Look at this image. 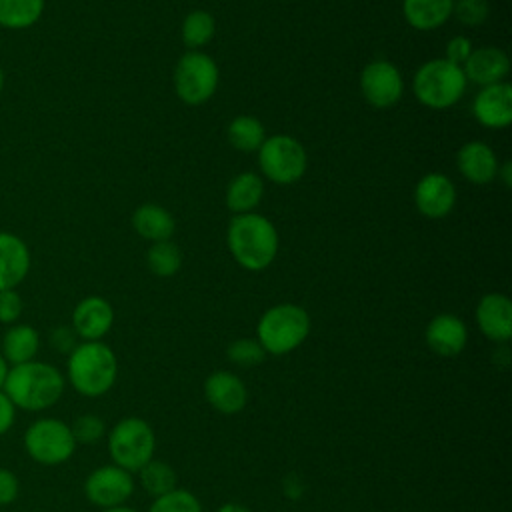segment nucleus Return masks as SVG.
<instances>
[{
  "mask_svg": "<svg viewBox=\"0 0 512 512\" xmlns=\"http://www.w3.org/2000/svg\"><path fill=\"white\" fill-rule=\"evenodd\" d=\"M76 332L72 330V328H68V326H58L54 332H52V336H50V342H52V346L58 350V352H66V354H70L72 350H74V346H76Z\"/></svg>",
  "mask_w": 512,
  "mask_h": 512,
  "instance_id": "nucleus-37",
  "label": "nucleus"
},
{
  "mask_svg": "<svg viewBox=\"0 0 512 512\" xmlns=\"http://www.w3.org/2000/svg\"><path fill=\"white\" fill-rule=\"evenodd\" d=\"M464 76L468 82L482 86L506 82L510 72V58L502 48L496 46H482L474 48L468 60L462 64Z\"/></svg>",
  "mask_w": 512,
  "mask_h": 512,
  "instance_id": "nucleus-19",
  "label": "nucleus"
},
{
  "mask_svg": "<svg viewBox=\"0 0 512 512\" xmlns=\"http://www.w3.org/2000/svg\"><path fill=\"white\" fill-rule=\"evenodd\" d=\"M264 196V180L256 172H240L236 174L224 192V202L230 212L246 214L254 212Z\"/></svg>",
  "mask_w": 512,
  "mask_h": 512,
  "instance_id": "nucleus-23",
  "label": "nucleus"
},
{
  "mask_svg": "<svg viewBox=\"0 0 512 512\" xmlns=\"http://www.w3.org/2000/svg\"><path fill=\"white\" fill-rule=\"evenodd\" d=\"M138 476H140V486L152 498H158V496L178 488L176 486V482H178L176 470L168 462H164V460L152 458L148 464H144L138 470Z\"/></svg>",
  "mask_w": 512,
  "mask_h": 512,
  "instance_id": "nucleus-27",
  "label": "nucleus"
},
{
  "mask_svg": "<svg viewBox=\"0 0 512 512\" xmlns=\"http://www.w3.org/2000/svg\"><path fill=\"white\" fill-rule=\"evenodd\" d=\"M2 88H4V70L0 68V94H2Z\"/></svg>",
  "mask_w": 512,
  "mask_h": 512,
  "instance_id": "nucleus-43",
  "label": "nucleus"
},
{
  "mask_svg": "<svg viewBox=\"0 0 512 512\" xmlns=\"http://www.w3.org/2000/svg\"><path fill=\"white\" fill-rule=\"evenodd\" d=\"M456 168L470 184L484 186L496 180L500 162L490 144L482 140H470L456 152Z\"/></svg>",
  "mask_w": 512,
  "mask_h": 512,
  "instance_id": "nucleus-17",
  "label": "nucleus"
},
{
  "mask_svg": "<svg viewBox=\"0 0 512 512\" xmlns=\"http://www.w3.org/2000/svg\"><path fill=\"white\" fill-rule=\"evenodd\" d=\"M452 16L466 28L482 26L490 16V4L486 0H454Z\"/></svg>",
  "mask_w": 512,
  "mask_h": 512,
  "instance_id": "nucleus-32",
  "label": "nucleus"
},
{
  "mask_svg": "<svg viewBox=\"0 0 512 512\" xmlns=\"http://www.w3.org/2000/svg\"><path fill=\"white\" fill-rule=\"evenodd\" d=\"M20 494V482L18 476L8 470V468H0V506L12 504Z\"/></svg>",
  "mask_w": 512,
  "mask_h": 512,
  "instance_id": "nucleus-36",
  "label": "nucleus"
},
{
  "mask_svg": "<svg viewBox=\"0 0 512 512\" xmlns=\"http://www.w3.org/2000/svg\"><path fill=\"white\" fill-rule=\"evenodd\" d=\"M66 376L72 388L88 398L106 394L118 378V360L114 350L102 340L80 342L68 354Z\"/></svg>",
  "mask_w": 512,
  "mask_h": 512,
  "instance_id": "nucleus-3",
  "label": "nucleus"
},
{
  "mask_svg": "<svg viewBox=\"0 0 512 512\" xmlns=\"http://www.w3.org/2000/svg\"><path fill=\"white\" fill-rule=\"evenodd\" d=\"M216 512H250L246 506H242V504H236V502H226V504H222Z\"/></svg>",
  "mask_w": 512,
  "mask_h": 512,
  "instance_id": "nucleus-40",
  "label": "nucleus"
},
{
  "mask_svg": "<svg viewBox=\"0 0 512 512\" xmlns=\"http://www.w3.org/2000/svg\"><path fill=\"white\" fill-rule=\"evenodd\" d=\"M40 350V334L30 324H12L2 336L0 354L8 366H18L30 360H36Z\"/></svg>",
  "mask_w": 512,
  "mask_h": 512,
  "instance_id": "nucleus-24",
  "label": "nucleus"
},
{
  "mask_svg": "<svg viewBox=\"0 0 512 512\" xmlns=\"http://www.w3.org/2000/svg\"><path fill=\"white\" fill-rule=\"evenodd\" d=\"M228 142L238 152H258L262 142L266 140L264 124L252 114H238L230 120L226 128Z\"/></svg>",
  "mask_w": 512,
  "mask_h": 512,
  "instance_id": "nucleus-25",
  "label": "nucleus"
},
{
  "mask_svg": "<svg viewBox=\"0 0 512 512\" xmlns=\"http://www.w3.org/2000/svg\"><path fill=\"white\" fill-rule=\"evenodd\" d=\"M70 424L58 418H38L24 432L26 454L42 466H58L72 458L76 450Z\"/></svg>",
  "mask_w": 512,
  "mask_h": 512,
  "instance_id": "nucleus-9",
  "label": "nucleus"
},
{
  "mask_svg": "<svg viewBox=\"0 0 512 512\" xmlns=\"http://www.w3.org/2000/svg\"><path fill=\"white\" fill-rule=\"evenodd\" d=\"M216 32V20L206 10H192L182 20V40L190 50L206 46Z\"/></svg>",
  "mask_w": 512,
  "mask_h": 512,
  "instance_id": "nucleus-28",
  "label": "nucleus"
},
{
  "mask_svg": "<svg viewBox=\"0 0 512 512\" xmlns=\"http://www.w3.org/2000/svg\"><path fill=\"white\" fill-rule=\"evenodd\" d=\"M456 186L442 172L424 174L414 186V206L428 220L446 218L456 206Z\"/></svg>",
  "mask_w": 512,
  "mask_h": 512,
  "instance_id": "nucleus-12",
  "label": "nucleus"
},
{
  "mask_svg": "<svg viewBox=\"0 0 512 512\" xmlns=\"http://www.w3.org/2000/svg\"><path fill=\"white\" fill-rule=\"evenodd\" d=\"M204 398L220 414L232 416L244 410L248 390L240 376L230 370H216L204 380Z\"/></svg>",
  "mask_w": 512,
  "mask_h": 512,
  "instance_id": "nucleus-15",
  "label": "nucleus"
},
{
  "mask_svg": "<svg viewBox=\"0 0 512 512\" xmlns=\"http://www.w3.org/2000/svg\"><path fill=\"white\" fill-rule=\"evenodd\" d=\"M174 92L188 106L208 102L220 82L218 64L200 50H188L174 66Z\"/></svg>",
  "mask_w": 512,
  "mask_h": 512,
  "instance_id": "nucleus-8",
  "label": "nucleus"
},
{
  "mask_svg": "<svg viewBox=\"0 0 512 512\" xmlns=\"http://www.w3.org/2000/svg\"><path fill=\"white\" fill-rule=\"evenodd\" d=\"M148 512H202V504L190 490L174 488L154 498Z\"/></svg>",
  "mask_w": 512,
  "mask_h": 512,
  "instance_id": "nucleus-30",
  "label": "nucleus"
},
{
  "mask_svg": "<svg viewBox=\"0 0 512 512\" xmlns=\"http://www.w3.org/2000/svg\"><path fill=\"white\" fill-rule=\"evenodd\" d=\"M44 6L46 0H0V28L26 30L40 20Z\"/></svg>",
  "mask_w": 512,
  "mask_h": 512,
  "instance_id": "nucleus-26",
  "label": "nucleus"
},
{
  "mask_svg": "<svg viewBox=\"0 0 512 512\" xmlns=\"http://www.w3.org/2000/svg\"><path fill=\"white\" fill-rule=\"evenodd\" d=\"M22 310H24V302L16 288L0 290V322L2 324L6 326L16 324L18 318L22 316Z\"/></svg>",
  "mask_w": 512,
  "mask_h": 512,
  "instance_id": "nucleus-34",
  "label": "nucleus"
},
{
  "mask_svg": "<svg viewBox=\"0 0 512 512\" xmlns=\"http://www.w3.org/2000/svg\"><path fill=\"white\" fill-rule=\"evenodd\" d=\"M30 264L32 258L26 242L12 232L0 230V290L22 284L30 272Z\"/></svg>",
  "mask_w": 512,
  "mask_h": 512,
  "instance_id": "nucleus-20",
  "label": "nucleus"
},
{
  "mask_svg": "<svg viewBox=\"0 0 512 512\" xmlns=\"http://www.w3.org/2000/svg\"><path fill=\"white\" fill-rule=\"evenodd\" d=\"M84 494L90 504L102 510L120 506L134 494V478L128 470L116 464H106L86 476Z\"/></svg>",
  "mask_w": 512,
  "mask_h": 512,
  "instance_id": "nucleus-11",
  "label": "nucleus"
},
{
  "mask_svg": "<svg viewBox=\"0 0 512 512\" xmlns=\"http://www.w3.org/2000/svg\"><path fill=\"white\" fill-rule=\"evenodd\" d=\"M226 356L232 364L250 368V366L262 364L266 358V352L256 338H238L228 346Z\"/></svg>",
  "mask_w": 512,
  "mask_h": 512,
  "instance_id": "nucleus-31",
  "label": "nucleus"
},
{
  "mask_svg": "<svg viewBox=\"0 0 512 512\" xmlns=\"http://www.w3.org/2000/svg\"><path fill=\"white\" fill-rule=\"evenodd\" d=\"M156 436L152 426L138 418L126 416L108 432V454L112 464L132 472H138L154 458Z\"/></svg>",
  "mask_w": 512,
  "mask_h": 512,
  "instance_id": "nucleus-6",
  "label": "nucleus"
},
{
  "mask_svg": "<svg viewBox=\"0 0 512 512\" xmlns=\"http://www.w3.org/2000/svg\"><path fill=\"white\" fill-rule=\"evenodd\" d=\"M62 372L40 360H30L18 366H10L2 392L12 404L26 412H42L52 408L64 394Z\"/></svg>",
  "mask_w": 512,
  "mask_h": 512,
  "instance_id": "nucleus-2",
  "label": "nucleus"
},
{
  "mask_svg": "<svg viewBox=\"0 0 512 512\" xmlns=\"http://www.w3.org/2000/svg\"><path fill=\"white\" fill-rule=\"evenodd\" d=\"M132 228L148 242H162L174 236L176 220L164 206L146 202L132 212Z\"/></svg>",
  "mask_w": 512,
  "mask_h": 512,
  "instance_id": "nucleus-21",
  "label": "nucleus"
},
{
  "mask_svg": "<svg viewBox=\"0 0 512 512\" xmlns=\"http://www.w3.org/2000/svg\"><path fill=\"white\" fill-rule=\"evenodd\" d=\"M310 334L308 312L292 302L270 306L258 320L256 340L266 354L284 356L296 350Z\"/></svg>",
  "mask_w": 512,
  "mask_h": 512,
  "instance_id": "nucleus-4",
  "label": "nucleus"
},
{
  "mask_svg": "<svg viewBox=\"0 0 512 512\" xmlns=\"http://www.w3.org/2000/svg\"><path fill=\"white\" fill-rule=\"evenodd\" d=\"M426 346L444 358L458 356L466 344H468V328L464 320H460L456 314H438L434 316L426 330H424Z\"/></svg>",
  "mask_w": 512,
  "mask_h": 512,
  "instance_id": "nucleus-18",
  "label": "nucleus"
},
{
  "mask_svg": "<svg viewBox=\"0 0 512 512\" xmlns=\"http://www.w3.org/2000/svg\"><path fill=\"white\" fill-rule=\"evenodd\" d=\"M474 318L480 332L488 340L496 344H506L512 338V302L506 294H484L476 304Z\"/></svg>",
  "mask_w": 512,
  "mask_h": 512,
  "instance_id": "nucleus-14",
  "label": "nucleus"
},
{
  "mask_svg": "<svg viewBox=\"0 0 512 512\" xmlns=\"http://www.w3.org/2000/svg\"><path fill=\"white\" fill-rule=\"evenodd\" d=\"M226 246L240 268L262 272L276 260L278 230L258 212L234 214L226 228Z\"/></svg>",
  "mask_w": 512,
  "mask_h": 512,
  "instance_id": "nucleus-1",
  "label": "nucleus"
},
{
  "mask_svg": "<svg viewBox=\"0 0 512 512\" xmlns=\"http://www.w3.org/2000/svg\"><path fill=\"white\" fill-rule=\"evenodd\" d=\"M468 80L462 66L446 58H432L424 62L412 78V92L416 100L430 110L452 108L466 92Z\"/></svg>",
  "mask_w": 512,
  "mask_h": 512,
  "instance_id": "nucleus-5",
  "label": "nucleus"
},
{
  "mask_svg": "<svg viewBox=\"0 0 512 512\" xmlns=\"http://www.w3.org/2000/svg\"><path fill=\"white\" fill-rule=\"evenodd\" d=\"M114 324V308L102 296H86L72 310V330L82 342L102 340Z\"/></svg>",
  "mask_w": 512,
  "mask_h": 512,
  "instance_id": "nucleus-16",
  "label": "nucleus"
},
{
  "mask_svg": "<svg viewBox=\"0 0 512 512\" xmlns=\"http://www.w3.org/2000/svg\"><path fill=\"white\" fill-rule=\"evenodd\" d=\"M76 444H94L106 434V424L98 414H80L70 424Z\"/></svg>",
  "mask_w": 512,
  "mask_h": 512,
  "instance_id": "nucleus-33",
  "label": "nucleus"
},
{
  "mask_svg": "<svg viewBox=\"0 0 512 512\" xmlns=\"http://www.w3.org/2000/svg\"><path fill=\"white\" fill-rule=\"evenodd\" d=\"M146 264L154 276L170 278L182 266V252L172 240L152 242V246L146 252Z\"/></svg>",
  "mask_w": 512,
  "mask_h": 512,
  "instance_id": "nucleus-29",
  "label": "nucleus"
},
{
  "mask_svg": "<svg viewBox=\"0 0 512 512\" xmlns=\"http://www.w3.org/2000/svg\"><path fill=\"white\" fill-rule=\"evenodd\" d=\"M8 362L4 360V356L0 354V390H2V386H4V380H6V374H8Z\"/></svg>",
  "mask_w": 512,
  "mask_h": 512,
  "instance_id": "nucleus-41",
  "label": "nucleus"
},
{
  "mask_svg": "<svg viewBox=\"0 0 512 512\" xmlns=\"http://www.w3.org/2000/svg\"><path fill=\"white\" fill-rule=\"evenodd\" d=\"M360 92L372 108L386 110L396 106L404 96V78L400 68L384 58L368 62L360 72Z\"/></svg>",
  "mask_w": 512,
  "mask_h": 512,
  "instance_id": "nucleus-10",
  "label": "nucleus"
},
{
  "mask_svg": "<svg viewBox=\"0 0 512 512\" xmlns=\"http://www.w3.org/2000/svg\"><path fill=\"white\" fill-rule=\"evenodd\" d=\"M16 422V406L12 400L0 390V436H4Z\"/></svg>",
  "mask_w": 512,
  "mask_h": 512,
  "instance_id": "nucleus-38",
  "label": "nucleus"
},
{
  "mask_svg": "<svg viewBox=\"0 0 512 512\" xmlns=\"http://www.w3.org/2000/svg\"><path fill=\"white\" fill-rule=\"evenodd\" d=\"M472 50H474V46H472L470 38L464 36V34H456V36H452V38L448 40L444 58H446L448 62L456 64V66H462V64L468 60V56L472 54Z\"/></svg>",
  "mask_w": 512,
  "mask_h": 512,
  "instance_id": "nucleus-35",
  "label": "nucleus"
},
{
  "mask_svg": "<svg viewBox=\"0 0 512 512\" xmlns=\"http://www.w3.org/2000/svg\"><path fill=\"white\" fill-rule=\"evenodd\" d=\"M496 178H500V180H502V184H504L506 188H510V184H512V164H510V162L500 164Z\"/></svg>",
  "mask_w": 512,
  "mask_h": 512,
  "instance_id": "nucleus-39",
  "label": "nucleus"
},
{
  "mask_svg": "<svg viewBox=\"0 0 512 512\" xmlns=\"http://www.w3.org/2000/svg\"><path fill=\"white\" fill-rule=\"evenodd\" d=\"M102 512H138L136 508L132 506H126V504H120V506H112V508H104Z\"/></svg>",
  "mask_w": 512,
  "mask_h": 512,
  "instance_id": "nucleus-42",
  "label": "nucleus"
},
{
  "mask_svg": "<svg viewBox=\"0 0 512 512\" xmlns=\"http://www.w3.org/2000/svg\"><path fill=\"white\" fill-rule=\"evenodd\" d=\"M474 120L488 130H502L512 124V86L498 82L482 86L472 100Z\"/></svg>",
  "mask_w": 512,
  "mask_h": 512,
  "instance_id": "nucleus-13",
  "label": "nucleus"
},
{
  "mask_svg": "<svg viewBox=\"0 0 512 512\" xmlns=\"http://www.w3.org/2000/svg\"><path fill=\"white\" fill-rule=\"evenodd\" d=\"M256 154L260 172L270 182L280 186L298 182L308 168V154L304 144L290 134L266 136Z\"/></svg>",
  "mask_w": 512,
  "mask_h": 512,
  "instance_id": "nucleus-7",
  "label": "nucleus"
},
{
  "mask_svg": "<svg viewBox=\"0 0 512 512\" xmlns=\"http://www.w3.org/2000/svg\"><path fill=\"white\" fill-rule=\"evenodd\" d=\"M454 0H402V14L410 28L430 32L452 18Z\"/></svg>",
  "mask_w": 512,
  "mask_h": 512,
  "instance_id": "nucleus-22",
  "label": "nucleus"
}]
</instances>
